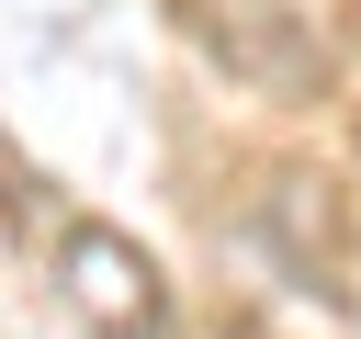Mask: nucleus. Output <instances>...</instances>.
<instances>
[{"instance_id": "1", "label": "nucleus", "mask_w": 361, "mask_h": 339, "mask_svg": "<svg viewBox=\"0 0 361 339\" xmlns=\"http://www.w3.org/2000/svg\"><path fill=\"white\" fill-rule=\"evenodd\" d=\"M56 294H68V316L90 328V339H158V260L124 237V226H68L56 237Z\"/></svg>"}, {"instance_id": "2", "label": "nucleus", "mask_w": 361, "mask_h": 339, "mask_svg": "<svg viewBox=\"0 0 361 339\" xmlns=\"http://www.w3.org/2000/svg\"><path fill=\"white\" fill-rule=\"evenodd\" d=\"M192 34H203V56H214L226 79H248V90H316V79H327V45H316L282 0H203Z\"/></svg>"}]
</instances>
